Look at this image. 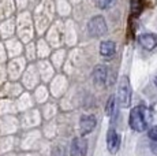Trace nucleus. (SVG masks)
<instances>
[{"mask_svg":"<svg viewBox=\"0 0 157 156\" xmlns=\"http://www.w3.org/2000/svg\"><path fill=\"white\" fill-rule=\"evenodd\" d=\"M152 111L145 106H137L131 110L130 112V119L128 123L130 127L134 131H145L147 129L149 123L152 122Z\"/></svg>","mask_w":157,"mask_h":156,"instance_id":"1","label":"nucleus"},{"mask_svg":"<svg viewBox=\"0 0 157 156\" xmlns=\"http://www.w3.org/2000/svg\"><path fill=\"white\" fill-rule=\"evenodd\" d=\"M117 101L122 108H127L131 103V85L126 76L120 77L117 85Z\"/></svg>","mask_w":157,"mask_h":156,"instance_id":"2","label":"nucleus"},{"mask_svg":"<svg viewBox=\"0 0 157 156\" xmlns=\"http://www.w3.org/2000/svg\"><path fill=\"white\" fill-rule=\"evenodd\" d=\"M107 32V22H105L104 17L101 15H96L87 23V33L92 37H100V36L105 34Z\"/></svg>","mask_w":157,"mask_h":156,"instance_id":"3","label":"nucleus"},{"mask_svg":"<svg viewBox=\"0 0 157 156\" xmlns=\"http://www.w3.org/2000/svg\"><path fill=\"white\" fill-rule=\"evenodd\" d=\"M107 146L111 154H116L120 148V136L115 129H109L107 134Z\"/></svg>","mask_w":157,"mask_h":156,"instance_id":"4","label":"nucleus"},{"mask_svg":"<svg viewBox=\"0 0 157 156\" xmlns=\"http://www.w3.org/2000/svg\"><path fill=\"white\" fill-rule=\"evenodd\" d=\"M87 154V142L85 138H75L71 142L70 155L71 156H86Z\"/></svg>","mask_w":157,"mask_h":156,"instance_id":"5","label":"nucleus"},{"mask_svg":"<svg viewBox=\"0 0 157 156\" xmlns=\"http://www.w3.org/2000/svg\"><path fill=\"white\" fill-rule=\"evenodd\" d=\"M96 126V118L93 115H82L79 119V127H81V134L86 136V134L92 133L93 129Z\"/></svg>","mask_w":157,"mask_h":156,"instance_id":"6","label":"nucleus"},{"mask_svg":"<svg viewBox=\"0 0 157 156\" xmlns=\"http://www.w3.org/2000/svg\"><path fill=\"white\" fill-rule=\"evenodd\" d=\"M93 82L96 84L97 86H102L107 81V77H108V68L105 66H96L94 70H93Z\"/></svg>","mask_w":157,"mask_h":156,"instance_id":"7","label":"nucleus"},{"mask_svg":"<svg viewBox=\"0 0 157 156\" xmlns=\"http://www.w3.org/2000/svg\"><path fill=\"white\" fill-rule=\"evenodd\" d=\"M138 41L142 45L145 49H153V48L157 47V36L153 34V33H145V34H141L138 37Z\"/></svg>","mask_w":157,"mask_h":156,"instance_id":"8","label":"nucleus"},{"mask_svg":"<svg viewBox=\"0 0 157 156\" xmlns=\"http://www.w3.org/2000/svg\"><path fill=\"white\" fill-rule=\"evenodd\" d=\"M116 51V44L113 41H102L100 44V53L105 58H111Z\"/></svg>","mask_w":157,"mask_h":156,"instance_id":"9","label":"nucleus"},{"mask_svg":"<svg viewBox=\"0 0 157 156\" xmlns=\"http://www.w3.org/2000/svg\"><path fill=\"white\" fill-rule=\"evenodd\" d=\"M116 3V0H96V6L101 10H105V8H109Z\"/></svg>","mask_w":157,"mask_h":156,"instance_id":"10","label":"nucleus"},{"mask_svg":"<svg viewBox=\"0 0 157 156\" xmlns=\"http://www.w3.org/2000/svg\"><path fill=\"white\" fill-rule=\"evenodd\" d=\"M113 110H115V96H111L108 103H107V106H105V114H107V116L112 115Z\"/></svg>","mask_w":157,"mask_h":156,"instance_id":"11","label":"nucleus"},{"mask_svg":"<svg viewBox=\"0 0 157 156\" xmlns=\"http://www.w3.org/2000/svg\"><path fill=\"white\" fill-rule=\"evenodd\" d=\"M147 136H149V138L152 141H157V125L150 129L149 133H147Z\"/></svg>","mask_w":157,"mask_h":156,"instance_id":"12","label":"nucleus"},{"mask_svg":"<svg viewBox=\"0 0 157 156\" xmlns=\"http://www.w3.org/2000/svg\"><path fill=\"white\" fill-rule=\"evenodd\" d=\"M150 148H152V152H153V154L157 155V141H153V142L150 144Z\"/></svg>","mask_w":157,"mask_h":156,"instance_id":"13","label":"nucleus"},{"mask_svg":"<svg viewBox=\"0 0 157 156\" xmlns=\"http://www.w3.org/2000/svg\"><path fill=\"white\" fill-rule=\"evenodd\" d=\"M155 85H156V88H157V76L155 77Z\"/></svg>","mask_w":157,"mask_h":156,"instance_id":"14","label":"nucleus"}]
</instances>
